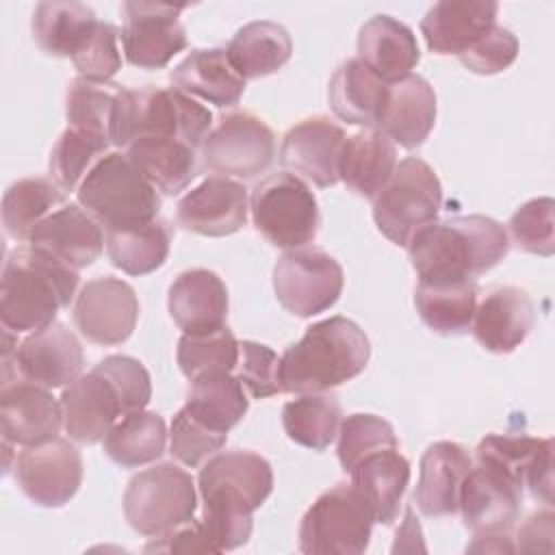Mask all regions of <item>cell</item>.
<instances>
[{
	"instance_id": "1",
	"label": "cell",
	"mask_w": 555,
	"mask_h": 555,
	"mask_svg": "<svg viewBox=\"0 0 555 555\" xmlns=\"http://www.w3.org/2000/svg\"><path fill=\"white\" fill-rule=\"evenodd\" d=\"M204 501L202 525L217 551L243 546L254 529L251 514L273 490L271 464L254 451H223L208 457L197 475Z\"/></svg>"
},
{
	"instance_id": "2",
	"label": "cell",
	"mask_w": 555,
	"mask_h": 555,
	"mask_svg": "<svg viewBox=\"0 0 555 555\" xmlns=\"http://www.w3.org/2000/svg\"><path fill=\"white\" fill-rule=\"evenodd\" d=\"M405 247L418 282L475 280L507 256L509 236L486 215H464L427 223Z\"/></svg>"
},
{
	"instance_id": "3",
	"label": "cell",
	"mask_w": 555,
	"mask_h": 555,
	"mask_svg": "<svg viewBox=\"0 0 555 555\" xmlns=\"http://www.w3.org/2000/svg\"><path fill=\"white\" fill-rule=\"evenodd\" d=\"M76 288L78 269L54 254L35 245L13 249L4 260L0 282L2 327L20 334L54 323L56 312L69 306Z\"/></svg>"
},
{
	"instance_id": "4",
	"label": "cell",
	"mask_w": 555,
	"mask_h": 555,
	"mask_svg": "<svg viewBox=\"0 0 555 555\" xmlns=\"http://www.w3.org/2000/svg\"><path fill=\"white\" fill-rule=\"evenodd\" d=\"M371 358L364 330L347 317L312 323L280 358L282 392H325L360 375Z\"/></svg>"
},
{
	"instance_id": "5",
	"label": "cell",
	"mask_w": 555,
	"mask_h": 555,
	"mask_svg": "<svg viewBox=\"0 0 555 555\" xmlns=\"http://www.w3.org/2000/svg\"><path fill=\"white\" fill-rule=\"evenodd\" d=\"M212 124V113L189 93L171 87H121L111 143L128 147L141 137H167L197 147Z\"/></svg>"
},
{
	"instance_id": "6",
	"label": "cell",
	"mask_w": 555,
	"mask_h": 555,
	"mask_svg": "<svg viewBox=\"0 0 555 555\" xmlns=\"http://www.w3.org/2000/svg\"><path fill=\"white\" fill-rule=\"evenodd\" d=\"M78 204L104 232H111L154 221L160 210V195L128 154L108 152L80 182Z\"/></svg>"
},
{
	"instance_id": "7",
	"label": "cell",
	"mask_w": 555,
	"mask_h": 555,
	"mask_svg": "<svg viewBox=\"0 0 555 555\" xmlns=\"http://www.w3.org/2000/svg\"><path fill=\"white\" fill-rule=\"evenodd\" d=\"M442 184L421 158H403L373 199L377 230L395 245L405 247L414 232L438 219Z\"/></svg>"
},
{
	"instance_id": "8",
	"label": "cell",
	"mask_w": 555,
	"mask_h": 555,
	"mask_svg": "<svg viewBox=\"0 0 555 555\" xmlns=\"http://www.w3.org/2000/svg\"><path fill=\"white\" fill-rule=\"evenodd\" d=\"M249 212L256 230L282 249H299L319 234L321 212L308 184L288 171L260 180L249 195Z\"/></svg>"
},
{
	"instance_id": "9",
	"label": "cell",
	"mask_w": 555,
	"mask_h": 555,
	"mask_svg": "<svg viewBox=\"0 0 555 555\" xmlns=\"http://www.w3.org/2000/svg\"><path fill=\"white\" fill-rule=\"evenodd\" d=\"M197 496L191 475L176 464H156L137 473L124 492L128 525L147 538H158L195 514Z\"/></svg>"
},
{
	"instance_id": "10",
	"label": "cell",
	"mask_w": 555,
	"mask_h": 555,
	"mask_svg": "<svg viewBox=\"0 0 555 555\" xmlns=\"http://www.w3.org/2000/svg\"><path fill=\"white\" fill-rule=\"evenodd\" d=\"M373 514L351 483L325 490L304 514L299 548L308 555H360L369 548Z\"/></svg>"
},
{
	"instance_id": "11",
	"label": "cell",
	"mask_w": 555,
	"mask_h": 555,
	"mask_svg": "<svg viewBox=\"0 0 555 555\" xmlns=\"http://www.w3.org/2000/svg\"><path fill=\"white\" fill-rule=\"evenodd\" d=\"M345 284L340 262L323 249H286L273 267V291L282 308L299 319L332 308Z\"/></svg>"
},
{
	"instance_id": "12",
	"label": "cell",
	"mask_w": 555,
	"mask_h": 555,
	"mask_svg": "<svg viewBox=\"0 0 555 555\" xmlns=\"http://www.w3.org/2000/svg\"><path fill=\"white\" fill-rule=\"evenodd\" d=\"M204 167L223 178H256L275 158L273 130L251 113L225 115L202 143Z\"/></svg>"
},
{
	"instance_id": "13",
	"label": "cell",
	"mask_w": 555,
	"mask_h": 555,
	"mask_svg": "<svg viewBox=\"0 0 555 555\" xmlns=\"http://www.w3.org/2000/svg\"><path fill=\"white\" fill-rule=\"evenodd\" d=\"M182 4L124 2L121 4V48L130 65L160 69L186 48V30L180 24Z\"/></svg>"
},
{
	"instance_id": "14",
	"label": "cell",
	"mask_w": 555,
	"mask_h": 555,
	"mask_svg": "<svg viewBox=\"0 0 555 555\" xmlns=\"http://www.w3.org/2000/svg\"><path fill=\"white\" fill-rule=\"evenodd\" d=\"M72 312L78 332L89 343L113 347L132 336L139 319V299L128 282L102 275L80 288Z\"/></svg>"
},
{
	"instance_id": "15",
	"label": "cell",
	"mask_w": 555,
	"mask_h": 555,
	"mask_svg": "<svg viewBox=\"0 0 555 555\" xmlns=\"http://www.w3.org/2000/svg\"><path fill=\"white\" fill-rule=\"evenodd\" d=\"M82 455L63 438L24 447L15 457V479L22 492L41 507H63L82 483Z\"/></svg>"
},
{
	"instance_id": "16",
	"label": "cell",
	"mask_w": 555,
	"mask_h": 555,
	"mask_svg": "<svg viewBox=\"0 0 555 555\" xmlns=\"http://www.w3.org/2000/svg\"><path fill=\"white\" fill-rule=\"evenodd\" d=\"M522 488L503 470L477 462L466 473L457 509L473 533H507L520 516Z\"/></svg>"
},
{
	"instance_id": "17",
	"label": "cell",
	"mask_w": 555,
	"mask_h": 555,
	"mask_svg": "<svg viewBox=\"0 0 555 555\" xmlns=\"http://www.w3.org/2000/svg\"><path fill=\"white\" fill-rule=\"evenodd\" d=\"M249 212L247 189L230 178L210 176L180 197L178 225L202 236H230L238 232Z\"/></svg>"
},
{
	"instance_id": "18",
	"label": "cell",
	"mask_w": 555,
	"mask_h": 555,
	"mask_svg": "<svg viewBox=\"0 0 555 555\" xmlns=\"http://www.w3.org/2000/svg\"><path fill=\"white\" fill-rule=\"evenodd\" d=\"M63 427L61 401L50 388L28 379H15L0 390L2 440L20 447H35L54 440Z\"/></svg>"
},
{
	"instance_id": "19",
	"label": "cell",
	"mask_w": 555,
	"mask_h": 555,
	"mask_svg": "<svg viewBox=\"0 0 555 555\" xmlns=\"http://www.w3.org/2000/svg\"><path fill=\"white\" fill-rule=\"evenodd\" d=\"M15 364L22 379L43 388H63L80 377L85 353L76 334L67 325L54 321L30 332L20 343Z\"/></svg>"
},
{
	"instance_id": "20",
	"label": "cell",
	"mask_w": 555,
	"mask_h": 555,
	"mask_svg": "<svg viewBox=\"0 0 555 555\" xmlns=\"http://www.w3.org/2000/svg\"><path fill=\"white\" fill-rule=\"evenodd\" d=\"M345 139V130L332 119L323 115L308 117L284 134L280 163L319 189L334 186L338 182V156Z\"/></svg>"
},
{
	"instance_id": "21",
	"label": "cell",
	"mask_w": 555,
	"mask_h": 555,
	"mask_svg": "<svg viewBox=\"0 0 555 555\" xmlns=\"http://www.w3.org/2000/svg\"><path fill=\"white\" fill-rule=\"evenodd\" d=\"M473 334L490 353H512L535 327V306L518 286L490 288L473 317Z\"/></svg>"
},
{
	"instance_id": "22",
	"label": "cell",
	"mask_w": 555,
	"mask_h": 555,
	"mask_svg": "<svg viewBox=\"0 0 555 555\" xmlns=\"http://www.w3.org/2000/svg\"><path fill=\"white\" fill-rule=\"evenodd\" d=\"M61 408L65 431L80 444L104 440L113 425L124 416L117 390L95 369L80 375L63 390Z\"/></svg>"
},
{
	"instance_id": "23",
	"label": "cell",
	"mask_w": 555,
	"mask_h": 555,
	"mask_svg": "<svg viewBox=\"0 0 555 555\" xmlns=\"http://www.w3.org/2000/svg\"><path fill=\"white\" fill-rule=\"evenodd\" d=\"M167 308L182 334H210L225 327L228 288L215 271L189 269L171 282Z\"/></svg>"
},
{
	"instance_id": "24",
	"label": "cell",
	"mask_w": 555,
	"mask_h": 555,
	"mask_svg": "<svg viewBox=\"0 0 555 555\" xmlns=\"http://www.w3.org/2000/svg\"><path fill=\"white\" fill-rule=\"evenodd\" d=\"M468 451L451 440H438L427 447L418 466L414 503L429 518L453 516L457 512L460 486L470 470Z\"/></svg>"
},
{
	"instance_id": "25",
	"label": "cell",
	"mask_w": 555,
	"mask_h": 555,
	"mask_svg": "<svg viewBox=\"0 0 555 555\" xmlns=\"http://www.w3.org/2000/svg\"><path fill=\"white\" fill-rule=\"evenodd\" d=\"M499 4L492 0H442L421 20L425 43L436 54H462L492 26Z\"/></svg>"
},
{
	"instance_id": "26",
	"label": "cell",
	"mask_w": 555,
	"mask_h": 555,
	"mask_svg": "<svg viewBox=\"0 0 555 555\" xmlns=\"http://www.w3.org/2000/svg\"><path fill=\"white\" fill-rule=\"evenodd\" d=\"M102 225L76 204H65L46 217L30 234L28 245L54 254L74 269L91 267L104 249Z\"/></svg>"
},
{
	"instance_id": "27",
	"label": "cell",
	"mask_w": 555,
	"mask_h": 555,
	"mask_svg": "<svg viewBox=\"0 0 555 555\" xmlns=\"http://www.w3.org/2000/svg\"><path fill=\"white\" fill-rule=\"evenodd\" d=\"M418 59L412 28L390 15H373L358 33V61L386 85L408 78Z\"/></svg>"
},
{
	"instance_id": "28",
	"label": "cell",
	"mask_w": 555,
	"mask_h": 555,
	"mask_svg": "<svg viewBox=\"0 0 555 555\" xmlns=\"http://www.w3.org/2000/svg\"><path fill=\"white\" fill-rule=\"evenodd\" d=\"M436 124L434 87L418 74L388 85V100L379 119V130L405 150L418 147Z\"/></svg>"
},
{
	"instance_id": "29",
	"label": "cell",
	"mask_w": 555,
	"mask_h": 555,
	"mask_svg": "<svg viewBox=\"0 0 555 555\" xmlns=\"http://www.w3.org/2000/svg\"><path fill=\"white\" fill-rule=\"evenodd\" d=\"M349 475L373 520L390 525L399 516L403 492L410 483V462L399 453V447L364 455Z\"/></svg>"
},
{
	"instance_id": "30",
	"label": "cell",
	"mask_w": 555,
	"mask_h": 555,
	"mask_svg": "<svg viewBox=\"0 0 555 555\" xmlns=\"http://www.w3.org/2000/svg\"><path fill=\"white\" fill-rule=\"evenodd\" d=\"M397 167L395 143L377 128L345 139L338 156V180L360 197L375 199Z\"/></svg>"
},
{
	"instance_id": "31",
	"label": "cell",
	"mask_w": 555,
	"mask_h": 555,
	"mask_svg": "<svg viewBox=\"0 0 555 555\" xmlns=\"http://www.w3.org/2000/svg\"><path fill=\"white\" fill-rule=\"evenodd\" d=\"M169 80L176 89L219 108L238 104L245 91V78L234 69L225 48L193 50L171 69Z\"/></svg>"
},
{
	"instance_id": "32",
	"label": "cell",
	"mask_w": 555,
	"mask_h": 555,
	"mask_svg": "<svg viewBox=\"0 0 555 555\" xmlns=\"http://www.w3.org/2000/svg\"><path fill=\"white\" fill-rule=\"evenodd\" d=\"M327 98L340 121L375 128L388 100V85L358 59H349L334 72Z\"/></svg>"
},
{
	"instance_id": "33",
	"label": "cell",
	"mask_w": 555,
	"mask_h": 555,
	"mask_svg": "<svg viewBox=\"0 0 555 555\" xmlns=\"http://www.w3.org/2000/svg\"><path fill=\"white\" fill-rule=\"evenodd\" d=\"M128 158L163 195H178L197 173L195 147L167 137H141L128 145Z\"/></svg>"
},
{
	"instance_id": "34",
	"label": "cell",
	"mask_w": 555,
	"mask_h": 555,
	"mask_svg": "<svg viewBox=\"0 0 555 555\" xmlns=\"http://www.w3.org/2000/svg\"><path fill=\"white\" fill-rule=\"evenodd\" d=\"M414 306L423 323L444 336L464 334L473 325L477 308L475 280H431L418 282Z\"/></svg>"
},
{
	"instance_id": "35",
	"label": "cell",
	"mask_w": 555,
	"mask_h": 555,
	"mask_svg": "<svg viewBox=\"0 0 555 555\" xmlns=\"http://www.w3.org/2000/svg\"><path fill=\"white\" fill-rule=\"evenodd\" d=\"M225 52L234 69L245 80H254L284 67L293 54V41L282 24L260 20L238 28Z\"/></svg>"
},
{
	"instance_id": "36",
	"label": "cell",
	"mask_w": 555,
	"mask_h": 555,
	"mask_svg": "<svg viewBox=\"0 0 555 555\" xmlns=\"http://www.w3.org/2000/svg\"><path fill=\"white\" fill-rule=\"evenodd\" d=\"M182 408L212 431L228 434L247 414L249 399L230 371H212L191 379Z\"/></svg>"
},
{
	"instance_id": "37",
	"label": "cell",
	"mask_w": 555,
	"mask_h": 555,
	"mask_svg": "<svg viewBox=\"0 0 555 555\" xmlns=\"http://www.w3.org/2000/svg\"><path fill=\"white\" fill-rule=\"evenodd\" d=\"M98 20L91 7L82 2H39L33 11V39L50 56H74Z\"/></svg>"
},
{
	"instance_id": "38",
	"label": "cell",
	"mask_w": 555,
	"mask_h": 555,
	"mask_svg": "<svg viewBox=\"0 0 555 555\" xmlns=\"http://www.w3.org/2000/svg\"><path fill=\"white\" fill-rule=\"evenodd\" d=\"M167 444V427L160 414L134 410L124 414L104 436V453L124 468H137L158 460Z\"/></svg>"
},
{
	"instance_id": "39",
	"label": "cell",
	"mask_w": 555,
	"mask_h": 555,
	"mask_svg": "<svg viewBox=\"0 0 555 555\" xmlns=\"http://www.w3.org/2000/svg\"><path fill=\"white\" fill-rule=\"evenodd\" d=\"M104 241L113 267L128 275H145L165 264L171 245V228L165 219L156 217L137 228L111 230L104 234Z\"/></svg>"
},
{
	"instance_id": "40",
	"label": "cell",
	"mask_w": 555,
	"mask_h": 555,
	"mask_svg": "<svg viewBox=\"0 0 555 555\" xmlns=\"http://www.w3.org/2000/svg\"><path fill=\"white\" fill-rule=\"evenodd\" d=\"M65 204V193L56 182L46 178H22L4 191V230L15 241H28L33 230Z\"/></svg>"
},
{
	"instance_id": "41",
	"label": "cell",
	"mask_w": 555,
	"mask_h": 555,
	"mask_svg": "<svg viewBox=\"0 0 555 555\" xmlns=\"http://www.w3.org/2000/svg\"><path fill=\"white\" fill-rule=\"evenodd\" d=\"M340 416V403L327 390L304 392L284 405L282 425L293 442L312 451H323L338 436Z\"/></svg>"
},
{
	"instance_id": "42",
	"label": "cell",
	"mask_w": 555,
	"mask_h": 555,
	"mask_svg": "<svg viewBox=\"0 0 555 555\" xmlns=\"http://www.w3.org/2000/svg\"><path fill=\"white\" fill-rule=\"evenodd\" d=\"M119 91L121 85L115 82H91L80 76L72 80L65 95V115L69 126L111 141Z\"/></svg>"
},
{
	"instance_id": "43",
	"label": "cell",
	"mask_w": 555,
	"mask_h": 555,
	"mask_svg": "<svg viewBox=\"0 0 555 555\" xmlns=\"http://www.w3.org/2000/svg\"><path fill=\"white\" fill-rule=\"evenodd\" d=\"M111 141L67 126V130L59 137L50 152V176L63 191H74L80 186L85 176L93 169V165L108 154Z\"/></svg>"
},
{
	"instance_id": "44",
	"label": "cell",
	"mask_w": 555,
	"mask_h": 555,
	"mask_svg": "<svg viewBox=\"0 0 555 555\" xmlns=\"http://www.w3.org/2000/svg\"><path fill=\"white\" fill-rule=\"evenodd\" d=\"M176 358L180 371L189 379L212 371H234L238 360V340L228 325L210 334H182Z\"/></svg>"
},
{
	"instance_id": "45",
	"label": "cell",
	"mask_w": 555,
	"mask_h": 555,
	"mask_svg": "<svg viewBox=\"0 0 555 555\" xmlns=\"http://www.w3.org/2000/svg\"><path fill=\"white\" fill-rule=\"evenodd\" d=\"M399 447L392 425L377 414H351L338 427V462L349 473L364 455Z\"/></svg>"
},
{
	"instance_id": "46",
	"label": "cell",
	"mask_w": 555,
	"mask_h": 555,
	"mask_svg": "<svg viewBox=\"0 0 555 555\" xmlns=\"http://www.w3.org/2000/svg\"><path fill=\"white\" fill-rule=\"evenodd\" d=\"M544 438L527 434H488L475 449L477 462H486L505 475H509L520 488H525V475L538 455Z\"/></svg>"
},
{
	"instance_id": "47",
	"label": "cell",
	"mask_w": 555,
	"mask_h": 555,
	"mask_svg": "<svg viewBox=\"0 0 555 555\" xmlns=\"http://www.w3.org/2000/svg\"><path fill=\"white\" fill-rule=\"evenodd\" d=\"M553 199L551 197H535L525 202L509 219V236L512 243L535 256H553L555 249V234H553Z\"/></svg>"
},
{
	"instance_id": "48",
	"label": "cell",
	"mask_w": 555,
	"mask_h": 555,
	"mask_svg": "<svg viewBox=\"0 0 555 555\" xmlns=\"http://www.w3.org/2000/svg\"><path fill=\"white\" fill-rule=\"evenodd\" d=\"M228 440V434L212 431L197 418H193L184 408H180L171 421L169 429V451L171 455L189 466L195 468L204 460L212 457Z\"/></svg>"
},
{
	"instance_id": "49",
	"label": "cell",
	"mask_w": 555,
	"mask_h": 555,
	"mask_svg": "<svg viewBox=\"0 0 555 555\" xmlns=\"http://www.w3.org/2000/svg\"><path fill=\"white\" fill-rule=\"evenodd\" d=\"M117 39L119 30L113 24L98 20L85 46L72 56L78 76L91 82H108L121 69V52Z\"/></svg>"
},
{
	"instance_id": "50",
	"label": "cell",
	"mask_w": 555,
	"mask_h": 555,
	"mask_svg": "<svg viewBox=\"0 0 555 555\" xmlns=\"http://www.w3.org/2000/svg\"><path fill=\"white\" fill-rule=\"evenodd\" d=\"M236 379L254 399H267L282 392L280 384V358L278 353L254 340L238 343V360H236Z\"/></svg>"
},
{
	"instance_id": "51",
	"label": "cell",
	"mask_w": 555,
	"mask_h": 555,
	"mask_svg": "<svg viewBox=\"0 0 555 555\" xmlns=\"http://www.w3.org/2000/svg\"><path fill=\"white\" fill-rule=\"evenodd\" d=\"M102 373L119 395L124 414L145 410L152 397V379L147 369L130 356H106L93 366Z\"/></svg>"
},
{
	"instance_id": "52",
	"label": "cell",
	"mask_w": 555,
	"mask_h": 555,
	"mask_svg": "<svg viewBox=\"0 0 555 555\" xmlns=\"http://www.w3.org/2000/svg\"><path fill=\"white\" fill-rule=\"evenodd\" d=\"M518 56V39L512 30L503 26H492L483 37H479L468 50L460 54L466 69L479 76H492L507 69Z\"/></svg>"
},
{
	"instance_id": "53",
	"label": "cell",
	"mask_w": 555,
	"mask_h": 555,
	"mask_svg": "<svg viewBox=\"0 0 555 555\" xmlns=\"http://www.w3.org/2000/svg\"><path fill=\"white\" fill-rule=\"evenodd\" d=\"M145 553H219L212 540L208 538L202 520L191 518L189 522L152 538L143 548Z\"/></svg>"
},
{
	"instance_id": "54",
	"label": "cell",
	"mask_w": 555,
	"mask_h": 555,
	"mask_svg": "<svg viewBox=\"0 0 555 555\" xmlns=\"http://www.w3.org/2000/svg\"><path fill=\"white\" fill-rule=\"evenodd\" d=\"M555 538V514L551 505L533 512L518 529L514 548L520 553H553Z\"/></svg>"
},
{
	"instance_id": "55",
	"label": "cell",
	"mask_w": 555,
	"mask_h": 555,
	"mask_svg": "<svg viewBox=\"0 0 555 555\" xmlns=\"http://www.w3.org/2000/svg\"><path fill=\"white\" fill-rule=\"evenodd\" d=\"M525 488H529L533 499L553 505V438H544L525 475Z\"/></svg>"
},
{
	"instance_id": "56",
	"label": "cell",
	"mask_w": 555,
	"mask_h": 555,
	"mask_svg": "<svg viewBox=\"0 0 555 555\" xmlns=\"http://www.w3.org/2000/svg\"><path fill=\"white\" fill-rule=\"evenodd\" d=\"M468 553H514V542L507 533H475L466 546Z\"/></svg>"
}]
</instances>
